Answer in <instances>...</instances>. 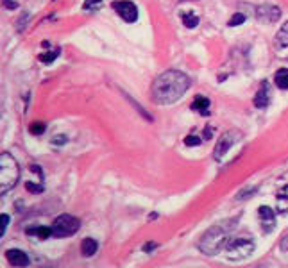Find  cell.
<instances>
[{"mask_svg":"<svg viewBox=\"0 0 288 268\" xmlns=\"http://www.w3.org/2000/svg\"><path fill=\"white\" fill-rule=\"evenodd\" d=\"M20 179V166L9 152L0 154V193H7Z\"/></svg>","mask_w":288,"mask_h":268,"instance_id":"obj_3","label":"cell"},{"mask_svg":"<svg viewBox=\"0 0 288 268\" xmlns=\"http://www.w3.org/2000/svg\"><path fill=\"white\" fill-rule=\"evenodd\" d=\"M7 226H9V217L7 215H0V236L4 238L5 231H7Z\"/></svg>","mask_w":288,"mask_h":268,"instance_id":"obj_20","label":"cell"},{"mask_svg":"<svg viewBox=\"0 0 288 268\" xmlns=\"http://www.w3.org/2000/svg\"><path fill=\"white\" fill-rule=\"evenodd\" d=\"M258 217H260V224H262L263 231L265 233H271L276 226V215L269 206H262L258 209Z\"/></svg>","mask_w":288,"mask_h":268,"instance_id":"obj_10","label":"cell"},{"mask_svg":"<svg viewBox=\"0 0 288 268\" xmlns=\"http://www.w3.org/2000/svg\"><path fill=\"white\" fill-rule=\"evenodd\" d=\"M245 21V14H242V13H237V14H233V18L229 20V23L228 25L229 27H235V25H242Z\"/></svg>","mask_w":288,"mask_h":268,"instance_id":"obj_19","label":"cell"},{"mask_svg":"<svg viewBox=\"0 0 288 268\" xmlns=\"http://www.w3.org/2000/svg\"><path fill=\"white\" fill-rule=\"evenodd\" d=\"M66 141H68V138L66 136H56V138H52V145H65Z\"/></svg>","mask_w":288,"mask_h":268,"instance_id":"obj_26","label":"cell"},{"mask_svg":"<svg viewBox=\"0 0 288 268\" xmlns=\"http://www.w3.org/2000/svg\"><path fill=\"white\" fill-rule=\"evenodd\" d=\"M253 252H254V242L247 238L229 240V243L226 245V254H228V258L233 261L245 260V258H249Z\"/></svg>","mask_w":288,"mask_h":268,"instance_id":"obj_5","label":"cell"},{"mask_svg":"<svg viewBox=\"0 0 288 268\" xmlns=\"http://www.w3.org/2000/svg\"><path fill=\"white\" fill-rule=\"evenodd\" d=\"M181 18H183L185 27H188V29H194V27L199 25V18H197V14H194V13H183Z\"/></svg>","mask_w":288,"mask_h":268,"instance_id":"obj_18","label":"cell"},{"mask_svg":"<svg viewBox=\"0 0 288 268\" xmlns=\"http://www.w3.org/2000/svg\"><path fill=\"white\" fill-rule=\"evenodd\" d=\"M43 131H45L43 124H32V125H30V132H32V134H41Z\"/></svg>","mask_w":288,"mask_h":268,"instance_id":"obj_24","label":"cell"},{"mask_svg":"<svg viewBox=\"0 0 288 268\" xmlns=\"http://www.w3.org/2000/svg\"><path fill=\"white\" fill-rule=\"evenodd\" d=\"M57 54H59V50H57V48H56V50L52 52V54L41 55V61H43V63H50L52 59H56V57H57Z\"/></svg>","mask_w":288,"mask_h":268,"instance_id":"obj_25","label":"cell"},{"mask_svg":"<svg viewBox=\"0 0 288 268\" xmlns=\"http://www.w3.org/2000/svg\"><path fill=\"white\" fill-rule=\"evenodd\" d=\"M97 249H99V245H97V242H95L93 238H84L81 243V254L84 256V258H91V256L97 252Z\"/></svg>","mask_w":288,"mask_h":268,"instance_id":"obj_15","label":"cell"},{"mask_svg":"<svg viewBox=\"0 0 288 268\" xmlns=\"http://www.w3.org/2000/svg\"><path fill=\"white\" fill-rule=\"evenodd\" d=\"M242 140V134L238 131H228V132H224L222 136H220L219 140V145H217V149L215 152H213V158L219 161V159L224 158V154L228 152L229 149H231L233 145L237 143V141Z\"/></svg>","mask_w":288,"mask_h":268,"instance_id":"obj_6","label":"cell"},{"mask_svg":"<svg viewBox=\"0 0 288 268\" xmlns=\"http://www.w3.org/2000/svg\"><path fill=\"white\" fill-rule=\"evenodd\" d=\"M192 109L201 113V115H208V113H210V98L202 97V95H197V97L194 98Z\"/></svg>","mask_w":288,"mask_h":268,"instance_id":"obj_14","label":"cell"},{"mask_svg":"<svg viewBox=\"0 0 288 268\" xmlns=\"http://www.w3.org/2000/svg\"><path fill=\"white\" fill-rule=\"evenodd\" d=\"M274 82L280 89L287 91V89H288V68H280V70H278L276 75H274Z\"/></svg>","mask_w":288,"mask_h":268,"instance_id":"obj_17","label":"cell"},{"mask_svg":"<svg viewBox=\"0 0 288 268\" xmlns=\"http://www.w3.org/2000/svg\"><path fill=\"white\" fill-rule=\"evenodd\" d=\"M27 234L29 236H36V238H48V236H54L52 234V227H43V226H34L30 227V229H27Z\"/></svg>","mask_w":288,"mask_h":268,"instance_id":"obj_16","label":"cell"},{"mask_svg":"<svg viewBox=\"0 0 288 268\" xmlns=\"http://www.w3.org/2000/svg\"><path fill=\"white\" fill-rule=\"evenodd\" d=\"M190 86L188 75L179 70H167L159 73L152 82V100L158 104H174L177 102Z\"/></svg>","mask_w":288,"mask_h":268,"instance_id":"obj_1","label":"cell"},{"mask_svg":"<svg viewBox=\"0 0 288 268\" xmlns=\"http://www.w3.org/2000/svg\"><path fill=\"white\" fill-rule=\"evenodd\" d=\"M256 18L263 23H274L281 18V9L274 4H262L256 7Z\"/></svg>","mask_w":288,"mask_h":268,"instance_id":"obj_8","label":"cell"},{"mask_svg":"<svg viewBox=\"0 0 288 268\" xmlns=\"http://www.w3.org/2000/svg\"><path fill=\"white\" fill-rule=\"evenodd\" d=\"M25 188L29 190L30 193H41V190H43V184H34V183H25Z\"/></svg>","mask_w":288,"mask_h":268,"instance_id":"obj_22","label":"cell"},{"mask_svg":"<svg viewBox=\"0 0 288 268\" xmlns=\"http://www.w3.org/2000/svg\"><path fill=\"white\" fill-rule=\"evenodd\" d=\"M274 50L276 55L281 59H288V21L280 29L274 39Z\"/></svg>","mask_w":288,"mask_h":268,"instance_id":"obj_9","label":"cell"},{"mask_svg":"<svg viewBox=\"0 0 288 268\" xmlns=\"http://www.w3.org/2000/svg\"><path fill=\"white\" fill-rule=\"evenodd\" d=\"M276 206H278L280 213H287L288 211V184L276 193Z\"/></svg>","mask_w":288,"mask_h":268,"instance_id":"obj_13","label":"cell"},{"mask_svg":"<svg viewBox=\"0 0 288 268\" xmlns=\"http://www.w3.org/2000/svg\"><path fill=\"white\" fill-rule=\"evenodd\" d=\"M5 258L13 267H27L29 265V258H27L25 252L18 251V249H11V251L5 252Z\"/></svg>","mask_w":288,"mask_h":268,"instance_id":"obj_12","label":"cell"},{"mask_svg":"<svg viewBox=\"0 0 288 268\" xmlns=\"http://www.w3.org/2000/svg\"><path fill=\"white\" fill-rule=\"evenodd\" d=\"M235 220H226L222 224H217L211 229L204 233V236L199 242V249L206 256H217L226 249V245L231 240V233L235 229Z\"/></svg>","mask_w":288,"mask_h":268,"instance_id":"obj_2","label":"cell"},{"mask_svg":"<svg viewBox=\"0 0 288 268\" xmlns=\"http://www.w3.org/2000/svg\"><path fill=\"white\" fill-rule=\"evenodd\" d=\"M113 9H115L116 13L120 14V18L127 23H134L138 20V7L129 2V0H118L113 4Z\"/></svg>","mask_w":288,"mask_h":268,"instance_id":"obj_7","label":"cell"},{"mask_svg":"<svg viewBox=\"0 0 288 268\" xmlns=\"http://www.w3.org/2000/svg\"><path fill=\"white\" fill-rule=\"evenodd\" d=\"M185 145H186V147H197V145H201V138L194 136V134H190V136L185 138Z\"/></svg>","mask_w":288,"mask_h":268,"instance_id":"obj_21","label":"cell"},{"mask_svg":"<svg viewBox=\"0 0 288 268\" xmlns=\"http://www.w3.org/2000/svg\"><path fill=\"white\" fill-rule=\"evenodd\" d=\"M102 4V0H84V9H95Z\"/></svg>","mask_w":288,"mask_h":268,"instance_id":"obj_23","label":"cell"},{"mask_svg":"<svg viewBox=\"0 0 288 268\" xmlns=\"http://www.w3.org/2000/svg\"><path fill=\"white\" fill-rule=\"evenodd\" d=\"M81 227V222L72 215H59L52 224V234L56 238H68L77 233Z\"/></svg>","mask_w":288,"mask_h":268,"instance_id":"obj_4","label":"cell"},{"mask_svg":"<svg viewBox=\"0 0 288 268\" xmlns=\"http://www.w3.org/2000/svg\"><path fill=\"white\" fill-rule=\"evenodd\" d=\"M4 5L7 9H14L16 7V0H4Z\"/></svg>","mask_w":288,"mask_h":268,"instance_id":"obj_27","label":"cell"},{"mask_svg":"<svg viewBox=\"0 0 288 268\" xmlns=\"http://www.w3.org/2000/svg\"><path fill=\"white\" fill-rule=\"evenodd\" d=\"M269 102H271V86H269L267 81H263L258 89V93L254 97V106L258 107V109H263V107L269 106Z\"/></svg>","mask_w":288,"mask_h":268,"instance_id":"obj_11","label":"cell"}]
</instances>
